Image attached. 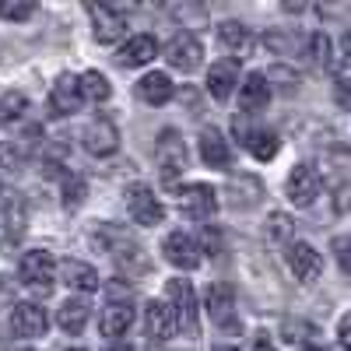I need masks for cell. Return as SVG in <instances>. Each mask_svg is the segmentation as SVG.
Instances as JSON below:
<instances>
[{"instance_id": "1", "label": "cell", "mask_w": 351, "mask_h": 351, "mask_svg": "<svg viewBox=\"0 0 351 351\" xmlns=\"http://www.w3.org/2000/svg\"><path fill=\"white\" fill-rule=\"evenodd\" d=\"M95 239L112 253V260L120 263L127 274H144V271H148V256H144L141 243L130 236L127 228H120V225H102V232H99Z\"/></svg>"}, {"instance_id": "10", "label": "cell", "mask_w": 351, "mask_h": 351, "mask_svg": "<svg viewBox=\"0 0 351 351\" xmlns=\"http://www.w3.org/2000/svg\"><path fill=\"white\" fill-rule=\"evenodd\" d=\"M200 56H204V49H200V43H197V36H193V32H180V36H172V39H169V46H165V60H169V67L183 71V74H190V71H197V67H200Z\"/></svg>"}, {"instance_id": "37", "label": "cell", "mask_w": 351, "mask_h": 351, "mask_svg": "<svg viewBox=\"0 0 351 351\" xmlns=\"http://www.w3.org/2000/svg\"><path fill=\"white\" fill-rule=\"evenodd\" d=\"M302 351H324V348H302Z\"/></svg>"}, {"instance_id": "6", "label": "cell", "mask_w": 351, "mask_h": 351, "mask_svg": "<svg viewBox=\"0 0 351 351\" xmlns=\"http://www.w3.org/2000/svg\"><path fill=\"white\" fill-rule=\"evenodd\" d=\"M46 327H49V316H46L43 306H36V302H18V306L11 309V330H14V337L36 341V337L46 334Z\"/></svg>"}, {"instance_id": "16", "label": "cell", "mask_w": 351, "mask_h": 351, "mask_svg": "<svg viewBox=\"0 0 351 351\" xmlns=\"http://www.w3.org/2000/svg\"><path fill=\"white\" fill-rule=\"evenodd\" d=\"M130 324H134V306H130V299H109L106 309H102V316H99V330L116 341V337H123V334L130 330Z\"/></svg>"}, {"instance_id": "13", "label": "cell", "mask_w": 351, "mask_h": 351, "mask_svg": "<svg viewBox=\"0 0 351 351\" xmlns=\"http://www.w3.org/2000/svg\"><path fill=\"white\" fill-rule=\"evenodd\" d=\"M88 18H92V32H95V39L99 43H116L123 32H127V18H123V11H116V8H109V4H88Z\"/></svg>"}, {"instance_id": "19", "label": "cell", "mask_w": 351, "mask_h": 351, "mask_svg": "<svg viewBox=\"0 0 351 351\" xmlns=\"http://www.w3.org/2000/svg\"><path fill=\"white\" fill-rule=\"evenodd\" d=\"M218 43H221V49L232 56V60H243V56H250V49H253L250 28L239 25V21H221V28H218Z\"/></svg>"}, {"instance_id": "25", "label": "cell", "mask_w": 351, "mask_h": 351, "mask_svg": "<svg viewBox=\"0 0 351 351\" xmlns=\"http://www.w3.org/2000/svg\"><path fill=\"white\" fill-rule=\"evenodd\" d=\"M236 84H239V74H236V67H232V64H215L208 71V92L218 102H225L232 92H236Z\"/></svg>"}, {"instance_id": "11", "label": "cell", "mask_w": 351, "mask_h": 351, "mask_svg": "<svg viewBox=\"0 0 351 351\" xmlns=\"http://www.w3.org/2000/svg\"><path fill=\"white\" fill-rule=\"evenodd\" d=\"M288 267H291V274H295V281L313 285L319 278V271H324V256L316 253V246L299 239V243L288 246Z\"/></svg>"}, {"instance_id": "28", "label": "cell", "mask_w": 351, "mask_h": 351, "mask_svg": "<svg viewBox=\"0 0 351 351\" xmlns=\"http://www.w3.org/2000/svg\"><path fill=\"white\" fill-rule=\"evenodd\" d=\"M32 14H36L32 0H0V18L8 21H28Z\"/></svg>"}, {"instance_id": "14", "label": "cell", "mask_w": 351, "mask_h": 351, "mask_svg": "<svg viewBox=\"0 0 351 351\" xmlns=\"http://www.w3.org/2000/svg\"><path fill=\"white\" fill-rule=\"evenodd\" d=\"M116 148H120V130L112 127V120H106V116H99V120H92L84 127V152L88 155H112Z\"/></svg>"}, {"instance_id": "7", "label": "cell", "mask_w": 351, "mask_h": 351, "mask_svg": "<svg viewBox=\"0 0 351 351\" xmlns=\"http://www.w3.org/2000/svg\"><path fill=\"white\" fill-rule=\"evenodd\" d=\"M180 211L193 221H208L218 211V193L204 183H190L180 190Z\"/></svg>"}, {"instance_id": "8", "label": "cell", "mask_w": 351, "mask_h": 351, "mask_svg": "<svg viewBox=\"0 0 351 351\" xmlns=\"http://www.w3.org/2000/svg\"><path fill=\"white\" fill-rule=\"evenodd\" d=\"M285 190H288V200L295 204V208H309V204L319 197V172L313 169V165H295L288 172V183H285Z\"/></svg>"}, {"instance_id": "32", "label": "cell", "mask_w": 351, "mask_h": 351, "mask_svg": "<svg viewBox=\"0 0 351 351\" xmlns=\"http://www.w3.org/2000/svg\"><path fill=\"white\" fill-rule=\"evenodd\" d=\"M309 53H313L316 64H330V39H327L324 32L309 36Z\"/></svg>"}, {"instance_id": "21", "label": "cell", "mask_w": 351, "mask_h": 351, "mask_svg": "<svg viewBox=\"0 0 351 351\" xmlns=\"http://www.w3.org/2000/svg\"><path fill=\"white\" fill-rule=\"evenodd\" d=\"M158 56V43H155V36H130L123 46H120V60L123 67H144V64H152Z\"/></svg>"}, {"instance_id": "17", "label": "cell", "mask_w": 351, "mask_h": 351, "mask_svg": "<svg viewBox=\"0 0 351 351\" xmlns=\"http://www.w3.org/2000/svg\"><path fill=\"white\" fill-rule=\"evenodd\" d=\"M197 144H200V158H204V165H211V169H228V165H232V148H228V141L221 137V130L204 127Z\"/></svg>"}, {"instance_id": "35", "label": "cell", "mask_w": 351, "mask_h": 351, "mask_svg": "<svg viewBox=\"0 0 351 351\" xmlns=\"http://www.w3.org/2000/svg\"><path fill=\"white\" fill-rule=\"evenodd\" d=\"M256 351H274L271 341H267V334H256Z\"/></svg>"}, {"instance_id": "23", "label": "cell", "mask_w": 351, "mask_h": 351, "mask_svg": "<svg viewBox=\"0 0 351 351\" xmlns=\"http://www.w3.org/2000/svg\"><path fill=\"white\" fill-rule=\"evenodd\" d=\"M267 102H271V84H267V77H263V74H250V77L243 81V88H239V106H243L246 112H260V109H267Z\"/></svg>"}, {"instance_id": "3", "label": "cell", "mask_w": 351, "mask_h": 351, "mask_svg": "<svg viewBox=\"0 0 351 351\" xmlns=\"http://www.w3.org/2000/svg\"><path fill=\"white\" fill-rule=\"evenodd\" d=\"M165 302L172 306L176 319H180V330H186L190 337H197L200 316H197V291H193V285L183 281V278H172L165 285Z\"/></svg>"}, {"instance_id": "22", "label": "cell", "mask_w": 351, "mask_h": 351, "mask_svg": "<svg viewBox=\"0 0 351 351\" xmlns=\"http://www.w3.org/2000/svg\"><path fill=\"white\" fill-rule=\"evenodd\" d=\"M172 77L169 74H162V71H155V74H144L141 81H137V95H141V102H148V106H165L169 99H172Z\"/></svg>"}, {"instance_id": "5", "label": "cell", "mask_w": 351, "mask_h": 351, "mask_svg": "<svg viewBox=\"0 0 351 351\" xmlns=\"http://www.w3.org/2000/svg\"><path fill=\"white\" fill-rule=\"evenodd\" d=\"M127 211H130V218H134L137 225H162V221H165L162 200L155 197L152 186H144V183H137V186L127 190Z\"/></svg>"}, {"instance_id": "30", "label": "cell", "mask_w": 351, "mask_h": 351, "mask_svg": "<svg viewBox=\"0 0 351 351\" xmlns=\"http://www.w3.org/2000/svg\"><path fill=\"white\" fill-rule=\"evenodd\" d=\"M25 112V95H4L0 99V123H11V120H18V116Z\"/></svg>"}, {"instance_id": "33", "label": "cell", "mask_w": 351, "mask_h": 351, "mask_svg": "<svg viewBox=\"0 0 351 351\" xmlns=\"http://www.w3.org/2000/svg\"><path fill=\"white\" fill-rule=\"evenodd\" d=\"M334 256H337V263H341V271L351 278V239H348V236H337V239H334Z\"/></svg>"}, {"instance_id": "39", "label": "cell", "mask_w": 351, "mask_h": 351, "mask_svg": "<svg viewBox=\"0 0 351 351\" xmlns=\"http://www.w3.org/2000/svg\"><path fill=\"white\" fill-rule=\"evenodd\" d=\"M71 351H81V348H71Z\"/></svg>"}, {"instance_id": "38", "label": "cell", "mask_w": 351, "mask_h": 351, "mask_svg": "<svg viewBox=\"0 0 351 351\" xmlns=\"http://www.w3.org/2000/svg\"><path fill=\"white\" fill-rule=\"evenodd\" d=\"M116 351H130V348H116Z\"/></svg>"}, {"instance_id": "34", "label": "cell", "mask_w": 351, "mask_h": 351, "mask_svg": "<svg viewBox=\"0 0 351 351\" xmlns=\"http://www.w3.org/2000/svg\"><path fill=\"white\" fill-rule=\"evenodd\" d=\"M337 337H341V348H344V351H351V313L337 324Z\"/></svg>"}, {"instance_id": "20", "label": "cell", "mask_w": 351, "mask_h": 351, "mask_svg": "<svg viewBox=\"0 0 351 351\" xmlns=\"http://www.w3.org/2000/svg\"><path fill=\"white\" fill-rule=\"evenodd\" d=\"M208 313H211V324L232 327V316H236V291L221 281L211 285L208 288Z\"/></svg>"}, {"instance_id": "18", "label": "cell", "mask_w": 351, "mask_h": 351, "mask_svg": "<svg viewBox=\"0 0 351 351\" xmlns=\"http://www.w3.org/2000/svg\"><path fill=\"white\" fill-rule=\"evenodd\" d=\"M236 134L243 137V144L250 148V155H253L256 162H271V158L278 155V148H281V137H278L274 130H263V127L246 130V127H239V123H236Z\"/></svg>"}, {"instance_id": "36", "label": "cell", "mask_w": 351, "mask_h": 351, "mask_svg": "<svg viewBox=\"0 0 351 351\" xmlns=\"http://www.w3.org/2000/svg\"><path fill=\"white\" fill-rule=\"evenodd\" d=\"M344 53L351 56V28H348V32H344Z\"/></svg>"}, {"instance_id": "29", "label": "cell", "mask_w": 351, "mask_h": 351, "mask_svg": "<svg viewBox=\"0 0 351 351\" xmlns=\"http://www.w3.org/2000/svg\"><path fill=\"white\" fill-rule=\"evenodd\" d=\"M334 99L344 112H351V67H341L334 74Z\"/></svg>"}, {"instance_id": "12", "label": "cell", "mask_w": 351, "mask_h": 351, "mask_svg": "<svg viewBox=\"0 0 351 351\" xmlns=\"http://www.w3.org/2000/svg\"><path fill=\"white\" fill-rule=\"evenodd\" d=\"M162 253L172 267H180V271H193L200 263V246H197L193 236H186V232H169L165 243H162Z\"/></svg>"}, {"instance_id": "31", "label": "cell", "mask_w": 351, "mask_h": 351, "mask_svg": "<svg viewBox=\"0 0 351 351\" xmlns=\"http://www.w3.org/2000/svg\"><path fill=\"white\" fill-rule=\"evenodd\" d=\"M81 200H84V180L81 176H67L64 180V204L67 208H77Z\"/></svg>"}, {"instance_id": "15", "label": "cell", "mask_w": 351, "mask_h": 351, "mask_svg": "<svg viewBox=\"0 0 351 351\" xmlns=\"http://www.w3.org/2000/svg\"><path fill=\"white\" fill-rule=\"evenodd\" d=\"M49 106H53V112H60V116L77 112L84 106L81 77H74V74H60V77H56V84L49 88Z\"/></svg>"}, {"instance_id": "9", "label": "cell", "mask_w": 351, "mask_h": 351, "mask_svg": "<svg viewBox=\"0 0 351 351\" xmlns=\"http://www.w3.org/2000/svg\"><path fill=\"white\" fill-rule=\"evenodd\" d=\"M144 327H148L152 341H172L180 334V319H176V313L165 299H152L144 306Z\"/></svg>"}, {"instance_id": "26", "label": "cell", "mask_w": 351, "mask_h": 351, "mask_svg": "<svg viewBox=\"0 0 351 351\" xmlns=\"http://www.w3.org/2000/svg\"><path fill=\"white\" fill-rule=\"evenodd\" d=\"M56 324H60L64 334H81L88 324V302L84 299H67L60 309H56Z\"/></svg>"}, {"instance_id": "4", "label": "cell", "mask_w": 351, "mask_h": 351, "mask_svg": "<svg viewBox=\"0 0 351 351\" xmlns=\"http://www.w3.org/2000/svg\"><path fill=\"white\" fill-rule=\"evenodd\" d=\"M18 274L28 288H36V291H46L56 285V260L49 250H28L21 253V263H18Z\"/></svg>"}, {"instance_id": "27", "label": "cell", "mask_w": 351, "mask_h": 351, "mask_svg": "<svg viewBox=\"0 0 351 351\" xmlns=\"http://www.w3.org/2000/svg\"><path fill=\"white\" fill-rule=\"evenodd\" d=\"M81 88H84V99H92V102H106V99L112 95V88H109L106 74H99V71L81 74Z\"/></svg>"}, {"instance_id": "24", "label": "cell", "mask_w": 351, "mask_h": 351, "mask_svg": "<svg viewBox=\"0 0 351 351\" xmlns=\"http://www.w3.org/2000/svg\"><path fill=\"white\" fill-rule=\"evenodd\" d=\"M60 271H64V281L77 291H99V271L92 267V263H81V260H64L60 263Z\"/></svg>"}, {"instance_id": "2", "label": "cell", "mask_w": 351, "mask_h": 351, "mask_svg": "<svg viewBox=\"0 0 351 351\" xmlns=\"http://www.w3.org/2000/svg\"><path fill=\"white\" fill-rule=\"evenodd\" d=\"M155 162H158V176L165 186L180 183V176L186 169V144L176 130H162V137L155 144Z\"/></svg>"}]
</instances>
